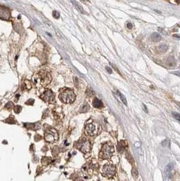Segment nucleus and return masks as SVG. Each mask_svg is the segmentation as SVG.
Segmentation results:
<instances>
[{
	"label": "nucleus",
	"mask_w": 180,
	"mask_h": 181,
	"mask_svg": "<svg viewBox=\"0 0 180 181\" xmlns=\"http://www.w3.org/2000/svg\"><path fill=\"white\" fill-rule=\"evenodd\" d=\"M172 73L174 74V75H177L178 77H180V71H174V72H172Z\"/></svg>",
	"instance_id": "30"
},
{
	"label": "nucleus",
	"mask_w": 180,
	"mask_h": 181,
	"mask_svg": "<svg viewBox=\"0 0 180 181\" xmlns=\"http://www.w3.org/2000/svg\"><path fill=\"white\" fill-rule=\"evenodd\" d=\"M16 121L15 120L12 115H11L10 117H8V118L6 119L4 121V122H6V123H16Z\"/></svg>",
	"instance_id": "21"
},
{
	"label": "nucleus",
	"mask_w": 180,
	"mask_h": 181,
	"mask_svg": "<svg viewBox=\"0 0 180 181\" xmlns=\"http://www.w3.org/2000/svg\"><path fill=\"white\" fill-rule=\"evenodd\" d=\"M173 115L177 120H178L180 122V114L177 113H173Z\"/></svg>",
	"instance_id": "27"
},
{
	"label": "nucleus",
	"mask_w": 180,
	"mask_h": 181,
	"mask_svg": "<svg viewBox=\"0 0 180 181\" xmlns=\"http://www.w3.org/2000/svg\"><path fill=\"white\" fill-rule=\"evenodd\" d=\"M71 2H72V4L74 5V6L76 8V9L78 11H79L80 12H81V13H83V14H85V12H84V10H83V8H82V6H81L79 4H78L77 2H75V1H74V0H72L71 1Z\"/></svg>",
	"instance_id": "13"
},
{
	"label": "nucleus",
	"mask_w": 180,
	"mask_h": 181,
	"mask_svg": "<svg viewBox=\"0 0 180 181\" xmlns=\"http://www.w3.org/2000/svg\"><path fill=\"white\" fill-rule=\"evenodd\" d=\"M21 110H22V107L20 105H16L14 107V112L16 113H19L21 111Z\"/></svg>",
	"instance_id": "26"
},
{
	"label": "nucleus",
	"mask_w": 180,
	"mask_h": 181,
	"mask_svg": "<svg viewBox=\"0 0 180 181\" xmlns=\"http://www.w3.org/2000/svg\"><path fill=\"white\" fill-rule=\"evenodd\" d=\"M51 161H52V159H51L50 157H45L42 159V164L44 165V166H48L50 164Z\"/></svg>",
	"instance_id": "16"
},
{
	"label": "nucleus",
	"mask_w": 180,
	"mask_h": 181,
	"mask_svg": "<svg viewBox=\"0 0 180 181\" xmlns=\"http://www.w3.org/2000/svg\"><path fill=\"white\" fill-rule=\"evenodd\" d=\"M33 103H34L33 99H29L27 102H26V104H29V105H32V104H33Z\"/></svg>",
	"instance_id": "29"
},
{
	"label": "nucleus",
	"mask_w": 180,
	"mask_h": 181,
	"mask_svg": "<svg viewBox=\"0 0 180 181\" xmlns=\"http://www.w3.org/2000/svg\"><path fill=\"white\" fill-rule=\"evenodd\" d=\"M89 109V106L87 104H85L83 105V106H82L80 111H81V113H85L87 112Z\"/></svg>",
	"instance_id": "22"
},
{
	"label": "nucleus",
	"mask_w": 180,
	"mask_h": 181,
	"mask_svg": "<svg viewBox=\"0 0 180 181\" xmlns=\"http://www.w3.org/2000/svg\"><path fill=\"white\" fill-rule=\"evenodd\" d=\"M114 151V147L111 144H104L101 150L100 157L103 159H110L113 155Z\"/></svg>",
	"instance_id": "2"
},
{
	"label": "nucleus",
	"mask_w": 180,
	"mask_h": 181,
	"mask_svg": "<svg viewBox=\"0 0 180 181\" xmlns=\"http://www.w3.org/2000/svg\"><path fill=\"white\" fill-rule=\"evenodd\" d=\"M106 71H108L109 73H112V69H111V68H110V67H106Z\"/></svg>",
	"instance_id": "31"
},
{
	"label": "nucleus",
	"mask_w": 180,
	"mask_h": 181,
	"mask_svg": "<svg viewBox=\"0 0 180 181\" xmlns=\"http://www.w3.org/2000/svg\"><path fill=\"white\" fill-rule=\"evenodd\" d=\"M152 40L153 42H159L160 40H161V36L160 34L158 33H154L152 35Z\"/></svg>",
	"instance_id": "14"
},
{
	"label": "nucleus",
	"mask_w": 180,
	"mask_h": 181,
	"mask_svg": "<svg viewBox=\"0 0 180 181\" xmlns=\"http://www.w3.org/2000/svg\"><path fill=\"white\" fill-rule=\"evenodd\" d=\"M93 105H94V106L96 107V108H102V107L103 106V103L100 99H98V98H95L94 101H93Z\"/></svg>",
	"instance_id": "11"
},
{
	"label": "nucleus",
	"mask_w": 180,
	"mask_h": 181,
	"mask_svg": "<svg viewBox=\"0 0 180 181\" xmlns=\"http://www.w3.org/2000/svg\"><path fill=\"white\" fill-rule=\"evenodd\" d=\"M25 128H30L32 130H37L39 129L40 128V124L39 123H25Z\"/></svg>",
	"instance_id": "10"
},
{
	"label": "nucleus",
	"mask_w": 180,
	"mask_h": 181,
	"mask_svg": "<svg viewBox=\"0 0 180 181\" xmlns=\"http://www.w3.org/2000/svg\"><path fill=\"white\" fill-rule=\"evenodd\" d=\"M167 63L169 67H173L176 64L175 60L174 59L173 57H170L167 60Z\"/></svg>",
	"instance_id": "15"
},
{
	"label": "nucleus",
	"mask_w": 180,
	"mask_h": 181,
	"mask_svg": "<svg viewBox=\"0 0 180 181\" xmlns=\"http://www.w3.org/2000/svg\"><path fill=\"white\" fill-rule=\"evenodd\" d=\"M117 94L118 95H119V96L120 97V98H121L122 102H123V104H125V105H127V100H126V98L125 97V96H124L123 94H122L121 92H119V91H117Z\"/></svg>",
	"instance_id": "20"
},
{
	"label": "nucleus",
	"mask_w": 180,
	"mask_h": 181,
	"mask_svg": "<svg viewBox=\"0 0 180 181\" xmlns=\"http://www.w3.org/2000/svg\"><path fill=\"white\" fill-rule=\"evenodd\" d=\"M58 138V134L56 130L48 129L45 133V139L48 142H53Z\"/></svg>",
	"instance_id": "4"
},
{
	"label": "nucleus",
	"mask_w": 180,
	"mask_h": 181,
	"mask_svg": "<svg viewBox=\"0 0 180 181\" xmlns=\"http://www.w3.org/2000/svg\"><path fill=\"white\" fill-rule=\"evenodd\" d=\"M178 3H179V4H180V0H178Z\"/></svg>",
	"instance_id": "35"
},
{
	"label": "nucleus",
	"mask_w": 180,
	"mask_h": 181,
	"mask_svg": "<svg viewBox=\"0 0 180 181\" xmlns=\"http://www.w3.org/2000/svg\"><path fill=\"white\" fill-rule=\"evenodd\" d=\"M143 106H144V108L145 111H146V112H148V111H147V108H146V105H145V104H143Z\"/></svg>",
	"instance_id": "33"
},
{
	"label": "nucleus",
	"mask_w": 180,
	"mask_h": 181,
	"mask_svg": "<svg viewBox=\"0 0 180 181\" xmlns=\"http://www.w3.org/2000/svg\"><path fill=\"white\" fill-rule=\"evenodd\" d=\"M131 173H132V175H133V176L135 178H136L137 177H138V170H137L136 168H133V170H132L131 171Z\"/></svg>",
	"instance_id": "24"
},
{
	"label": "nucleus",
	"mask_w": 180,
	"mask_h": 181,
	"mask_svg": "<svg viewBox=\"0 0 180 181\" xmlns=\"http://www.w3.org/2000/svg\"><path fill=\"white\" fill-rule=\"evenodd\" d=\"M158 50L161 53H163V52H165L167 50H168V46L165 44H163V45H161V46L159 47Z\"/></svg>",
	"instance_id": "19"
},
{
	"label": "nucleus",
	"mask_w": 180,
	"mask_h": 181,
	"mask_svg": "<svg viewBox=\"0 0 180 181\" xmlns=\"http://www.w3.org/2000/svg\"><path fill=\"white\" fill-rule=\"evenodd\" d=\"M86 94H87L88 96L91 97V96H92L94 94V92L92 89L88 88V89H87V91H86Z\"/></svg>",
	"instance_id": "23"
},
{
	"label": "nucleus",
	"mask_w": 180,
	"mask_h": 181,
	"mask_svg": "<svg viewBox=\"0 0 180 181\" xmlns=\"http://www.w3.org/2000/svg\"><path fill=\"white\" fill-rule=\"evenodd\" d=\"M10 17V12L5 7H0V19L8 21Z\"/></svg>",
	"instance_id": "9"
},
{
	"label": "nucleus",
	"mask_w": 180,
	"mask_h": 181,
	"mask_svg": "<svg viewBox=\"0 0 180 181\" xmlns=\"http://www.w3.org/2000/svg\"><path fill=\"white\" fill-rule=\"evenodd\" d=\"M77 147L83 153H87L91 151V143L86 140H82L77 144Z\"/></svg>",
	"instance_id": "5"
},
{
	"label": "nucleus",
	"mask_w": 180,
	"mask_h": 181,
	"mask_svg": "<svg viewBox=\"0 0 180 181\" xmlns=\"http://www.w3.org/2000/svg\"><path fill=\"white\" fill-rule=\"evenodd\" d=\"M125 146H126V143L125 142L122 140V141H120L119 144L117 146V149L119 152L120 153H123L125 149Z\"/></svg>",
	"instance_id": "12"
},
{
	"label": "nucleus",
	"mask_w": 180,
	"mask_h": 181,
	"mask_svg": "<svg viewBox=\"0 0 180 181\" xmlns=\"http://www.w3.org/2000/svg\"><path fill=\"white\" fill-rule=\"evenodd\" d=\"M100 130V125L94 121H89L86 124L85 132L88 136H95L99 133Z\"/></svg>",
	"instance_id": "3"
},
{
	"label": "nucleus",
	"mask_w": 180,
	"mask_h": 181,
	"mask_svg": "<svg viewBox=\"0 0 180 181\" xmlns=\"http://www.w3.org/2000/svg\"><path fill=\"white\" fill-rule=\"evenodd\" d=\"M102 174L108 178L113 177L116 174V168L112 164H106L102 170Z\"/></svg>",
	"instance_id": "6"
},
{
	"label": "nucleus",
	"mask_w": 180,
	"mask_h": 181,
	"mask_svg": "<svg viewBox=\"0 0 180 181\" xmlns=\"http://www.w3.org/2000/svg\"><path fill=\"white\" fill-rule=\"evenodd\" d=\"M13 106H14V104H13L12 102H9L8 103H7L5 107H6V108H7L8 110H11V109L13 108Z\"/></svg>",
	"instance_id": "25"
},
{
	"label": "nucleus",
	"mask_w": 180,
	"mask_h": 181,
	"mask_svg": "<svg viewBox=\"0 0 180 181\" xmlns=\"http://www.w3.org/2000/svg\"><path fill=\"white\" fill-rule=\"evenodd\" d=\"M174 168V164L173 163H170L165 168V172L167 173H170Z\"/></svg>",
	"instance_id": "18"
},
{
	"label": "nucleus",
	"mask_w": 180,
	"mask_h": 181,
	"mask_svg": "<svg viewBox=\"0 0 180 181\" xmlns=\"http://www.w3.org/2000/svg\"><path fill=\"white\" fill-rule=\"evenodd\" d=\"M53 16L54 17L55 19H59L60 18V14L57 11H54L53 12Z\"/></svg>",
	"instance_id": "28"
},
{
	"label": "nucleus",
	"mask_w": 180,
	"mask_h": 181,
	"mask_svg": "<svg viewBox=\"0 0 180 181\" xmlns=\"http://www.w3.org/2000/svg\"><path fill=\"white\" fill-rule=\"evenodd\" d=\"M22 88H23L24 89H30L31 88V82H30L29 81H28V80H27V81H25V83H22Z\"/></svg>",
	"instance_id": "17"
},
{
	"label": "nucleus",
	"mask_w": 180,
	"mask_h": 181,
	"mask_svg": "<svg viewBox=\"0 0 180 181\" xmlns=\"http://www.w3.org/2000/svg\"><path fill=\"white\" fill-rule=\"evenodd\" d=\"M127 27H128V29H132V24L131 23H128L127 24Z\"/></svg>",
	"instance_id": "32"
},
{
	"label": "nucleus",
	"mask_w": 180,
	"mask_h": 181,
	"mask_svg": "<svg viewBox=\"0 0 180 181\" xmlns=\"http://www.w3.org/2000/svg\"><path fill=\"white\" fill-rule=\"evenodd\" d=\"M174 37H176V38H180V36H179V35H174Z\"/></svg>",
	"instance_id": "34"
},
{
	"label": "nucleus",
	"mask_w": 180,
	"mask_h": 181,
	"mask_svg": "<svg viewBox=\"0 0 180 181\" xmlns=\"http://www.w3.org/2000/svg\"><path fill=\"white\" fill-rule=\"evenodd\" d=\"M38 76H39L40 80H41V85H43V86L48 85L52 81V77H51L50 74L48 72H46V71L40 72Z\"/></svg>",
	"instance_id": "7"
},
{
	"label": "nucleus",
	"mask_w": 180,
	"mask_h": 181,
	"mask_svg": "<svg viewBox=\"0 0 180 181\" xmlns=\"http://www.w3.org/2000/svg\"><path fill=\"white\" fill-rule=\"evenodd\" d=\"M59 98L61 101L64 103L71 104L75 100L76 96L72 89L66 88V89H64L61 92Z\"/></svg>",
	"instance_id": "1"
},
{
	"label": "nucleus",
	"mask_w": 180,
	"mask_h": 181,
	"mask_svg": "<svg viewBox=\"0 0 180 181\" xmlns=\"http://www.w3.org/2000/svg\"><path fill=\"white\" fill-rule=\"evenodd\" d=\"M41 98L44 101L48 103H54L55 102V94L51 89H47L46 91L42 94Z\"/></svg>",
	"instance_id": "8"
}]
</instances>
